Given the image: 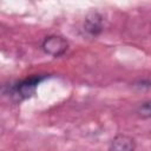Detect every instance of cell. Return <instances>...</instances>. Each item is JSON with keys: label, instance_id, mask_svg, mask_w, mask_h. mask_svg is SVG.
I'll list each match as a JSON object with an SVG mask.
<instances>
[{"label": "cell", "instance_id": "cell-1", "mask_svg": "<svg viewBox=\"0 0 151 151\" xmlns=\"http://www.w3.org/2000/svg\"><path fill=\"white\" fill-rule=\"evenodd\" d=\"M46 77H44V76H33V77H29L27 79H24L11 87V94L17 97L18 99L29 98L35 93L38 85Z\"/></svg>", "mask_w": 151, "mask_h": 151}, {"label": "cell", "instance_id": "cell-3", "mask_svg": "<svg viewBox=\"0 0 151 151\" xmlns=\"http://www.w3.org/2000/svg\"><path fill=\"white\" fill-rule=\"evenodd\" d=\"M84 29L92 37H96L103 31V17L98 12H91L86 15L84 21Z\"/></svg>", "mask_w": 151, "mask_h": 151}, {"label": "cell", "instance_id": "cell-2", "mask_svg": "<svg viewBox=\"0 0 151 151\" xmlns=\"http://www.w3.org/2000/svg\"><path fill=\"white\" fill-rule=\"evenodd\" d=\"M68 47V42L65 38L60 35H50L46 37L41 44V48L46 54L52 57H60L63 55Z\"/></svg>", "mask_w": 151, "mask_h": 151}, {"label": "cell", "instance_id": "cell-5", "mask_svg": "<svg viewBox=\"0 0 151 151\" xmlns=\"http://www.w3.org/2000/svg\"><path fill=\"white\" fill-rule=\"evenodd\" d=\"M137 113L142 118H150L151 117V100H146V101L142 103L138 106Z\"/></svg>", "mask_w": 151, "mask_h": 151}, {"label": "cell", "instance_id": "cell-4", "mask_svg": "<svg viewBox=\"0 0 151 151\" xmlns=\"http://www.w3.org/2000/svg\"><path fill=\"white\" fill-rule=\"evenodd\" d=\"M110 151H134V140L130 136L118 134L111 142Z\"/></svg>", "mask_w": 151, "mask_h": 151}]
</instances>
